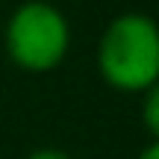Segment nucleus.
Returning a JSON list of instances; mask_svg holds the SVG:
<instances>
[{
    "label": "nucleus",
    "mask_w": 159,
    "mask_h": 159,
    "mask_svg": "<svg viewBox=\"0 0 159 159\" xmlns=\"http://www.w3.org/2000/svg\"><path fill=\"white\" fill-rule=\"evenodd\" d=\"M97 71L115 91H144L159 80V24L144 12L112 18L97 41Z\"/></svg>",
    "instance_id": "nucleus-1"
},
{
    "label": "nucleus",
    "mask_w": 159,
    "mask_h": 159,
    "mask_svg": "<svg viewBox=\"0 0 159 159\" xmlns=\"http://www.w3.org/2000/svg\"><path fill=\"white\" fill-rule=\"evenodd\" d=\"M9 59L27 74H47L59 68L71 50V24L59 6L47 0H27L9 15L3 27Z\"/></svg>",
    "instance_id": "nucleus-2"
},
{
    "label": "nucleus",
    "mask_w": 159,
    "mask_h": 159,
    "mask_svg": "<svg viewBox=\"0 0 159 159\" xmlns=\"http://www.w3.org/2000/svg\"><path fill=\"white\" fill-rule=\"evenodd\" d=\"M142 124L153 142H159V80L142 94Z\"/></svg>",
    "instance_id": "nucleus-3"
},
{
    "label": "nucleus",
    "mask_w": 159,
    "mask_h": 159,
    "mask_svg": "<svg viewBox=\"0 0 159 159\" xmlns=\"http://www.w3.org/2000/svg\"><path fill=\"white\" fill-rule=\"evenodd\" d=\"M27 159H74V156H68L59 148H39V150H33Z\"/></svg>",
    "instance_id": "nucleus-4"
},
{
    "label": "nucleus",
    "mask_w": 159,
    "mask_h": 159,
    "mask_svg": "<svg viewBox=\"0 0 159 159\" xmlns=\"http://www.w3.org/2000/svg\"><path fill=\"white\" fill-rule=\"evenodd\" d=\"M136 159H159V142H150V144H148V148H144Z\"/></svg>",
    "instance_id": "nucleus-5"
}]
</instances>
